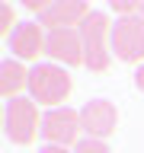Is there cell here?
Here are the masks:
<instances>
[{
    "label": "cell",
    "instance_id": "6da1fadb",
    "mask_svg": "<svg viewBox=\"0 0 144 153\" xmlns=\"http://www.w3.org/2000/svg\"><path fill=\"white\" fill-rule=\"evenodd\" d=\"M80 35H83V67L103 74L112 64V22L103 10H93L90 16L80 22Z\"/></svg>",
    "mask_w": 144,
    "mask_h": 153
},
{
    "label": "cell",
    "instance_id": "7a4b0ae2",
    "mask_svg": "<svg viewBox=\"0 0 144 153\" xmlns=\"http://www.w3.org/2000/svg\"><path fill=\"white\" fill-rule=\"evenodd\" d=\"M29 89H32V99L42 105H55L58 102H67V96L74 89L70 83V74L58 64H35L29 70Z\"/></svg>",
    "mask_w": 144,
    "mask_h": 153
},
{
    "label": "cell",
    "instance_id": "3957f363",
    "mask_svg": "<svg viewBox=\"0 0 144 153\" xmlns=\"http://www.w3.org/2000/svg\"><path fill=\"white\" fill-rule=\"evenodd\" d=\"M3 131H7V137L13 143H19V147L32 143L35 134L42 131V128H38V108H35V102H32V99H22V96L10 99L7 108H3Z\"/></svg>",
    "mask_w": 144,
    "mask_h": 153
},
{
    "label": "cell",
    "instance_id": "277c9868",
    "mask_svg": "<svg viewBox=\"0 0 144 153\" xmlns=\"http://www.w3.org/2000/svg\"><path fill=\"white\" fill-rule=\"evenodd\" d=\"M112 54L125 64H141L144 57V16H122L112 26Z\"/></svg>",
    "mask_w": 144,
    "mask_h": 153
},
{
    "label": "cell",
    "instance_id": "5b68a950",
    "mask_svg": "<svg viewBox=\"0 0 144 153\" xmlns=\"http://www.w3.org/2000/svg\"><path fill=\"white\" fill-rule=\"evenodd\" d=\"M80 131H83V124H80V112H74V108H51V112L42 118V134H45L55 147L77 143Z\"/></svg>",
    "mask_w": 144,
    "mask_h": 153
},
{
    "label": "cell",
    "instance_id": "8992f818",
    "mask_svg": "<svg viewBox=\"0 0 144 153\" xmlns=\"http://www.w3.org/2000/svg\"><path fill=\"white\" fill-rule=\"evenodd\" d=\"M80 124H83V131L90 137L103 140V137L115 134V128H118V108L109 99H93V102H86L80 108Z\"/></svg>",
    "mask_w": 144,
    "mask_h": 153
},
{
    "label": "cell",
    "instance_id": "52a82bcc",
    "mask_svg": "<svg viewBox=\"0 0 144 153\" xmlns=\"http://www.w3.org/2000/svg\"><path fill=\"white\" fill-rule=\"evenodd\" d=\"M48 57H55L64 67L83 64V35H80V29H55V32H48Z\"/></svg>",
    "mask_w": 144,
    "mask_h": 153
},
{
    "label": "cell",
    "instance_id": "ba28073f",
    "mask_svg": "<svg viewBox=\"0 0 144 153\" xmlns=\"http://www.w3.org/2000/svg\"><path fill=\"white\" fill-rule=\"evenodd\" d=\"M90 13H93V10L86 7V3H80V0H51L48 10L38 16V22L48 26L51 32H55V29H74V26H80Z\"/></svg>",
    "mask_w": 144,
    "mask_h": 153
},
{
    "label": "cell",
    "instance_id": "9c48e42d",
    "mask_svg": "<svg viewBox=\"0 0 144 153\" xmlns=\"http://www.w3.org/2000/svg\"><path fill=\"white\" fill-rule=\"evenodd\" d=\"M13 51L22 61H38V54H48V35L38 22H22L13 32Z\"/></svg>",
    "mask_w": 144,
    "mask_h": 153
},
{
    "label": "cell",
    "instance_id": "30bf717a",
    "mask_svg": "<svg viewBox=\"0 0 144 153\" xmlns=\"http://www.w3.org/2000/svg\"><path fill=\"white\" fill-rule=\"evenodd\" d=\"M22 86H29V70L16 61H3V67H0V93H3V99H16V93Z\"/></svg>",
    "mask_w": 144,
    "mask_h": 153
},
{
    "label": "cell",
    "instance_id": "8fae6325",
    "mask_svg": "<svg viewBox=\"0 0 144 153\" xmlns=\"http://www.w3.org/2000/svg\"><path fill=\"white\" fill-rule=\"evenodd\" d=\"M74 153H109L106 140H96V137H83V140L74 143Z\"/></svg>",
    "mask_w": 144,
    "mask_h": 153
},
{
    "label": "cell",
    "instance_id": "7c38bea8",
    "mask_svg": "<svg viewBox=\"0 0 144 153\" xmlns=\"http://www.w3.org/2000/svg\"><path fill=\"white\" fill-rule=\"evenodd\" d=\"M141 7L144 3H131V0H112V10L122 13V16H141Z\"/></svg>",
    "mask_w": 144,
    "mask_h": 153
},
{
    "label": "cell",
    "instance_id": "4fadbf2b",
    "mask_svg": "<svg viewBox=\"0 0 144 153\" xmlns=\"http://www.w3.org/2000/svg\"><path fill=\"white\" fill-rule=\"evenodd\" d=\"M10 22H13V10L3 3V26H0V32H3V35H10Z\"/></svg>",
    "mask_w": 144,
    "mask_h": 153
},
{
    "label": "cell",
    "instance_id": "5bb4252c",
    "mask_svg": "<svg viewBox=\"0 0 144 153\" xmlns=\"http://www.w3.org/2000/svg\"><path fill=\"white\" fill-rule=\"evenodd\" d=\"M38 153H74V150H67V147H55V143H48V147H42Z\"/></svg>",
    "mask_w": 144,
    "mask_h": 153
},
{
    "label": "cell",
    "instance_id": "9a60e30c",
    "mask_svg": "<svg viewBox=\"0 0 144 153\" xmlns=\"http://www.w3.org/2000/svg\"><path fill=\"white\" fill-rule=\"evenodd\" d=\"M134 83H138V89H141V93H144V64L138 67V74H134Z\"/></svg>",
    "mask_w": 144,
    "mask_h": 153
},
{
    "label": "cell",
    "instance_id": "2e32d148",
    "mask_svg": "<svg viewBox=\"0 0 144 153\" xmlns=\"http://www.w3.org/2000/svg\"><path fill=\"white\" fill-rule=\"evenodd\" d=\"M141 16H144V7H141Z\"/></svg>",
    "mask_w": 144,
    "mask_h": 153
}]
</instances>
